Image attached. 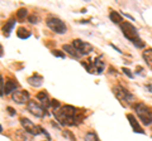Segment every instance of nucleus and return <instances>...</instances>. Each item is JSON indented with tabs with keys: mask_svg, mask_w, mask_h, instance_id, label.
Segmentation results:
<instances>
[{
	"mask_svg": "<svg viewBox=\"0 0 152 141\" xmlns=\"http://www.w3.org/2000/svg\"><path fill=\"white\" fill-rule=\"evenodd\" d=\"M55 117L61 125L65 126H76L80 124V119L77 117V110L74 106L66 105L58 110H55Z\"/></svg>",
	"mask_w": 152,
	"mask_h": 141,
	"instance_id": "1",
	"label": "nucleus"
},
{
	"mask_svg": "<svg viewBox=\"0 0 152 141\" xmlns=\"http://www.w3.org/2000/svg\"><path fill=\"white\" fill-rule=\"evenodd\" d=\"M134 110L137 112V116L140 117V120L142 121V124L146 126H150L152 124V112L147 107L145 103H137Z\"/></svg>",
	"mask_w": 152,
	"mask_h": 141,
	"instance_id": "2",
	"label": "nucleus"
},
{
	"mask_svg": "<svg viewBox=\"0 0 152 141\" xmlns=\"http://www.w3.org/2000/svg\"><path fill=\"white\" fill-rule=\"evenodd\" d=\"M46 23H47V27H48L52 32L57 33V34H65V33L67 32V27H66V24L60 18L51 17L47 19Z\"/></svg>",
	"mask_w": 152,
	"mask_h": 141,
	"instance_id": "3",
	"label": "nucleus"
},
{
	"mask_svg": "<svg viewBox=\"0 0 152 141\" xmlns=\"http://www.w3.org/2000/svg\"><path fill=\"white\" fill-rule=\"evenodd\" d=\"M121 30L123 33V35H124L126 38L128 40H131V42H134L136 39L140 38L138 37V30L136 29V27L132 25L131 23H128V22H123L121 24Z\"/></svg>",
	"mask_w": 152,
	"mask_h": 141,
	"instance_id": "4",
	"label": "nucleus"
},
{
	"mask_svg": "<svg viewBox=\"0 0 152 141\" xmlns=\"http://www.w3.org/2000/svg\"><path fill=\"white\" fill-rule=\"evenodd\" d=\"M113 91L114 93H115V96L119 98V100L122 102H127V103H131L134 101V96L132 95V93L126 90V88H123L122 86H117V87H114L113 88Z\"/></svg>",
	"mask_w": 152,
	"mask_h": 141,
	"instance_id": "5",
	"label": "nucleus"
},
{
	"mask_svg": "<svg viewBox=\"0 0 152 141\" xmlns=\"http://www.w3.org/2000/svg\"><path fill=\"white\" fill-rule=\"evenodd\" d=\"M20 124H22L23 129H24L27 132H29L32 135H36V136L42 134V127H39V126H36L29 119H27V117H22V119H20Z\"/></svg>",
	"mask_w": 152,
	"mask_h": 141,
	"instance_id": "6",
	"label": "nucleus"
},
{
	"mask_svg": "<svg viewBox=\"0 0 152 141\" xmlns=\"http://www.w3.org/2000/svg\"><path fill=\"white\" fill-rule=\"evenodd\" d=\"M72 45L79 50V53L81 54V55L90 54V53L93 52V49H94L91 44H89L88 42H84V40H81V39H75V40L72 42Z\"/></svg>",
	"mask_w": 152,
	"mask_h": 141,
	"instance_id": "7",
	"label": "nucleus"
},
{
	"mask_svg": "<svg viewBox=\"0 0 152 141\" xmlns=\"http://www.w3.org/2000/svg\"><path fill=\"white\" fill-rule=\"evenodd\" d=\"M27 110L31 112L32 115H34L36 117H45L47 116V111L42 106H39L36 101H29L27 103Z\"/></svg>",
	"mask_w": 152,
	"mask_h": 141,
	"instance_id": "8",
	"label": "nucleus"
},
{
	"mask_svg": "<svg viewBox=\"0 0 152 141\" xmlns=\"http://www.w3.org/2000/svg\"><path fill=\"white\" fill-rule=\"evenodd\" d=\"M12 98L18 105H23L26 102H29V93L27 91H15L12 95Z\"/></svg>",
	"mask_w": 152,
	"mask_h": 141,
	"instance_id": "9",
	"label": "nucleus"
},
{
	"mask_svg": "<svg viewBox=\"0 0 152 141\" xmlns=\"http://www.w3.org/2000/svg\"><path fill=\"white\" fill-rule=\"evenodd\" d=\"M127 119H128V121H129V124H131V126H132V129H133V131L134 132H137V134H145V131H143V129L140 126V124H138V121H137V119L133 115H127Z\"/></svg>",
	"mask_w": 152,
	"mask_h": 141,
	"instance_id": "10",
	"label": "nucleus"
},
{
	"mask_svg": "<svg viewBox=\"0 0 152 141\" xmlns=\"http://www.w3.org/2000/svg\"><path fill=\"white\" fill-rule=\"evenodd\" d=\"M62 49L66 52L67 54H70L72 58H76V59H79L80 57H81V54L79 53V50L75 48V47L72 45V44H65L64 47H62Z\"/></svg>",
	"mask_w": 152,
	"mask_h": 141,
	"instance_id": "11",
	"label": "nucleus"
},
{
	"mask_svg": "<svg viewBox=\"0 0 152 141\" xmlns=\"http://www.w3.org/2000/svg\"><path fill=\"white\" fill-rule=\"evenodd\" d=\"M28 83L33 87H39L43 83V77L39 76V74H33L32 77L28 78Z\"/></svg>",
	"mask_w": 152,
	"mask_h": 141,
	"instance_id": "12",
	"label": "nucleus"
},
{
	"mask_svg": "<svg viewBox=\"0 0 152 141\" xmlns=\"http://www.w3.org/2000/svg\"><path fill=\"white\" fill-rule=\"evenodd\" d=\"M17 90V83L12 81V79H9V81L5 83V90H4V93L5 95H10V93H14Z\"/></svg>",
	"mask_w": 152,
	"mask_h": 141,
	"instance_id": "13",
	"label": "nucleus"
},
{
	"mask_svg": "<svg viewBox=\"0 0 152 141\" xmlns=\"http://www.w3.org/2000/svg\"><path fill=\"white\" fill-rule=\"evenodd\" d=\"M93 64H94L95 72H96L98 74H102V73L104 72V68H105V64H104L103 60H100V59L98 58V59H95V60H94Z\"/></svg>",
	"mask_w": 152,
	"mask_h": 141,
	"instance_id": "14",
	"label": "nucleus"
},
{
	"mask_svg": "<svg viewBox=\"0 0 152 141\" xmlns=\"http://www.w3.org/2000/svg\"><path fill=\"white\" fill-rule=\"evenodd\" d=\"M142 57H143L145 59V62L150 65V67L152 68V49L148 48V49H146L143 53H142Z\"/></svg>",
	"mask_w": 152,
	"mask_h": 141,
	"instance_id": "15",
	"label": "nucleus"
},
{
	"mask_svg": "<svg viewBox=\"0 0 152 141\" xmlns=\"http://www.w3.org/2000/svg\"><path fill=\"white\" fill-rule=\"evenodd\" d=\"M15 19H10V20H8L7 23H5V25H4V28H3V32H4V34H5V32H7V35H9V33H10L12 30H13V28H14V25H15Z\"/></svg>",
	"mask_w": 152,
	"mask_h": 141,
	"instance_id": "16",
	"label": "nucleus"
},
{
	"mask_svg": "<svg viewBox=\"0 0 152 141\" xmlns=\"http://www.w3.org/2000/svg\"><path fill=\"white\" fill-rule=\"evenodd\" d=\"M17 35H18V38H20V39H27V38H29L31 37V32L22 27V28H19V29L17 30Z\"/></svg>",
	"mask_w": 152,
	"mask_h": 141,
	"instance_id": "17",
	"label": "nucleus"
},
{
	"mask_svg": "<svg viewBox=\"0 0 152 141\" xmlns=\"http://www.w3.org/2000/svg\"><path fill=\"white\" fill-rule=\"evenodd\" d=\"M109 18H110V20L113 23H115V24H122V15L118 12H112L109 14Z\"/></svg>",
	"mask_w": 152,
	"mask_h": 141,
	"instance_id": "18",
	"label": "nucleus"
},
{
	"mask_svg": "<svg viewBox=\"0 0 152 141\" xmlns=\"http://www.w3.org/2000/svg\"><path fill=\"white\" fill-rule=\"evenodd\" d=\"M85 141H99V137H98V135L93 132V131H89V132H86V135H85V137H84Z\"/></svg>",
	"mask_w": 152,
	"mask_h": 141,
	"instance_id": "19",
	"label": "nucleus"
},
{
	"mask_svg": "<svg viewBox=\"0 0 152 141\" xmlns=\"http://www.w3.org/2000/svg\"><path fill=\"white\" fill-rule=\"evenodd\" d=\"M27 9L26 8H20L19 10L17 12V19L19 20H23V19H26V17H27Z\"/></svg>",
	"mask_w": 152,
	"mask_h": 141,
	"instance_id": "20",
	"label": "nucleus"
},
{
	"mask_svg": "<svg viewBox=\"0 0 152 141\" xmlns=\"http://www.w3.org/2000/svg\"><path fill=\"white\" fill-rule=\"evenodd\" d=\"M37 100L41 101V102H43V103H46V101L48 100V93H47L46 91H42L39 93H37Z\"/></svg>",
	"mask_w": 152,
	"mask_h": 141,
	"instance_id": "21",
	"label": "nucleus"
},
{
	"mask_svg": "<svg viewBox=\"0 0 152 141\" xmlns=\"http://www.w3.org/2000/svg\"><path fill=\"white\" fill-rule=\"evenodd\" d=\"M132 43H133V44H134V45L137 47V48H143V47H145V42H143V40H142L141 38H138V39H136L134 42H132Z\"/></svg>",
	"mask_w": 152,
	"mask_h": 141,
	"instance_id": "22",
	"label": "nucleus"
},
{
	"mask_svg": "<svg viewBox=\"0 0 152 141\" xmlns=\"http://www.w3.org/2000/svg\"><path fill=\"white\" fill-rule=\"evenodd\" d=\"M52 54H53L55 57L65 58V53H62V52H61V50H58V49H55V50H52Z\"/></svg>",
	"mask_w": 152,
	"mask_h": 141,
	"instance_id": "23",
	"label": "nucleus"
},
{
	"mask_svg": "<svg viewBox=\"0 0 152 141\" xmlns=\"http://www.w3.org/2000/svg\"><path fill=\"white\" fill-rule=\"evenodd\" d=\"M50 105H51L52 107H53L55 110H58V109H60V102L57 101V100H52V101L50 102Z\"/></svg>",
	"mask_w": 152,
	"mask_h": 141,
	"instance_id": "24",
	"label": "nucleus"
},
{
	"mask_svg": "<svg viewBox=\"0 0 152 141\" xmlns=\"http://www.w3.org/2000/svg\"><path fill=\"white\" fill-rule=\"evenodd\" d=\"M28 22L32 23V24H37V23H38V18L36 15H29V17H28Z\"/></svg>",
	"mask_w": 152,
	"mask_h": 141,
	"instance_id": "25",
	"label": "nucleus"
},
{
	"mask_svg": "<svg viewBox=\"0 0 152 141\" xmlns=\"http://www.w3.org/2000/svg\"><path fill=\"white\" fill-rule=\"evenodd\" d=\"M122 70H123V72H124V74H126V76H128V78H133V74L131 73V70L129 69H128V68H122Z\"/></svg>",
	"mask_w": 152,
	"mask_h": 141,
	"instance_id": "26",
	"label": "nucleus"
},
{
	"mask_svg": "<svg viewBox=\"0 0 152 141\" xmlns=\"http://www.w3.org/2000/svg\"><path fill=\"white\" fill-rule=\"evenodd\" d=\"M64 136H65V137H69L71 141H75V139L72 137V135H71L70 131H64Z\"/></svg>",
	"mask_w": 152,
	"mask_h": 141,
	"instance_id": "27",
	"label": "nucleus"
},
{
	"mask_svg": "<svg viewBox=\"0 0 152 141\" xmlns=\"http://www.w3.org/2000/svg\"><path fill=\"white\" fill-rule=\"evenodd\" d=\"M7 111L9 112V115L10 116H15V110L12 109V107H7Z\"/></svg>",
	"mask_w": 152,
	"mask_h": 141,
	"instance_id": "28",
	"label": "nucleus"
},
{
	"mask_svg": "<svg viewBox=\"0 0 152 141\" xmlns=\"http://www.w3.org/2000/svg\"><path fill=\"white\" fill-rule=\"evenodd\" d=\"M146 90H148V91L152 93V86H151V84H148V86H146Z\"/></svg>",
	"mask_w": 152,
	"mask_h": 141,
	"instance_id": "29",
	"label": "nucleus"
}]
</instances>
